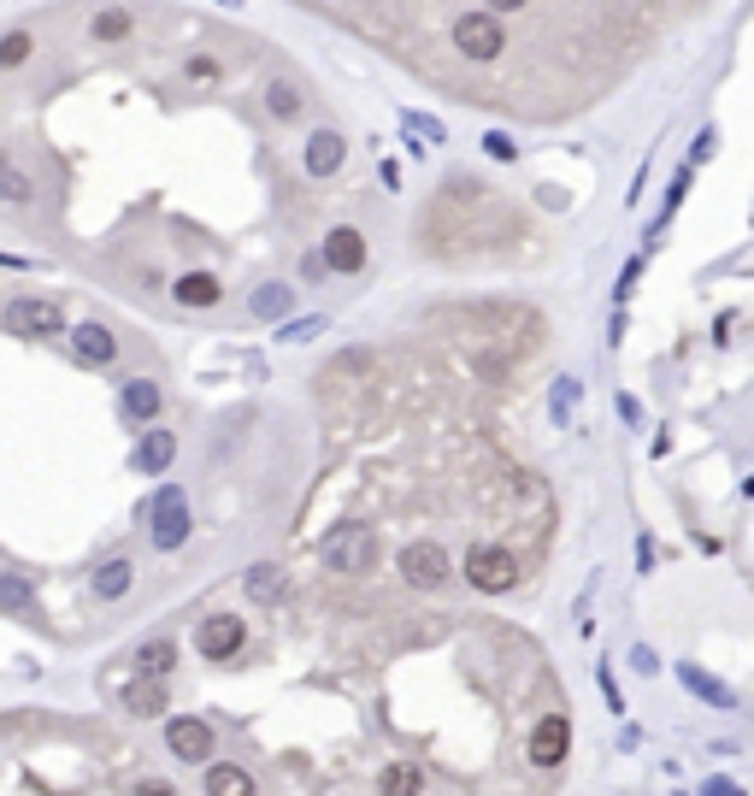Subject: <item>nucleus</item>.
<instances>
[{"mask_svg":"<svg viewBox=\"0 0 754 796\" xmlns=\"http://www.w3.org/2000/svg\"><path fill=\"white\" fill-rule=\"evenodd\" d=\"M124 708H130V714H136V720H154V714H166V708H171V697H166V678H148V673H136V678H130V685H124Z\"/></svg>","mask_w":754,"mask_h":796,"instance_id":"obj_16","label":"nucleus"},{"mask_svg":"<svg viewBox=\"0 0 754 796\" xmlns=\"http://www.w3.org/2000/svg\"><path fill=\"white\" fill-rule=\"evenodd\" d=\"M0 607L7 614H36V584L24 572H0Z\"/></svg>","mask_w":754,"mask_h":796,"instance_id":"obj_21","label":"nucleus"},{"mask_svg":"<svg viewBox=\"0 0 754 796\" xmlns=\"http://www.w3.org/2000/svg\"><path fill=\"white\" fill-rule=\"evenodd\" d=\"M601 690H607V702H613V714L625 708V697H619V685H613V673H601Z\"/></svg>","mask_w":754,"mask_h":796,"instance_id":"obj_26","label":"nucleus"},{"mask_svg":"<svg viewBox=\"0 0 754 796\" xmlns=\"http://www.w3.org/2000/svg\"><path fill=\"white\" fill-rule=\"evenodd\" d=\"M631 667H636V673H655V667H660L655 649H631Z\"/></svg>","mask_w":754,"mask_h":796,"instance_id":"obj_25","label":"nucleus"},{"mask_svg":"<svg viewBox=\"0 0 754 796\" xmlns=\"http://www.w3.org/2000/svg\"><path fill=\"white\" fill-rule=\"evenodd\" d=\"M678 678H684V685H690V697H702L707 708H719V714H725V708H737V690H725L719 678H707L702 667H690V661H684V667H678Z\"/></svg>","mask_w":754,"mask_h":796,"instance_id":"obj_20","label":"nucleus"},{"mask_svg":"<svg viewBox=\"0 0 754 796\" xmlns=\"http://www.w3.org/2000/svg\"><path fill=\"white\" fill-rule=\"evenodd\" d=\"M136 673H148V678H166L171 667H178V643L171 637H148V643H136Z\"/></svg>","mask_w":754,"mask_h":796,"instance_id":"obj_19","label":"nucleus"},{"mask_svg":"<svg viewBox=\"0 0 754 796\" xmlns=\"http://www.w3.org/2000/svg\"><path fill=\"white\" fill-rule=\"evenodd\" d=\"M130 584H136V560H130V555H107V560H100V567L89 572L95 602H124Z\"/></svg>","mask_w":754,"mask_h":796,"instance_id":"obj_14","label":"nucleus"},{"mask_svg":"<svg viewBox=\"0 0 754 796\" xmlns=\"http://www.w3.org/2000/svg\"><path fill=\"white\" fill-rule=\"evenodd\" d=\"M136 796H178V785H166V779H142Z\"/></svg>","mask_w":754,"mask_h":796,"instance_id":"obj_24","label":"nucleus"},{"mask_svg":"<svg viewBox=\"0 0 754 796\" xmlns=\"http://www.w3.org/2000/svg\"><path fill=\"white\" fill-rule=\"evenodd\" d=\"M159 408H166V389H159L154 378H124V389H119V419L124 425H154Z\"/></svg>","mask_w":754,"mask_h":796,"instance_id":"obj_11","label":"nucleus"},{"mask_svg":"<svg viewBox=\"0 0 754 796\" xmlns=\"http://www.w3.org/2000/svg\"><path fill=\"white\" fill-rule=\"evenodd\" d=\"M396 567H401V578H408L413 590H442L448 578H454V560H448V548L437 538H413L396 555Z\"/></svg>","mask_w":754,"mask_h":796,"instance_id":"obj_6","label":"nucleus"},{"mask_svg":"<svg viewBox=\"0 0 754 796\" xmlns=\"http://www.w3.org/2000/svg\"><path fill=\"white\" fill-rule=\"evenodd\" d=\"M188 531H195V519H188V496L178 484H166L148 502V538H154L159 555H178V548L188 543Z\"/></svg>","mask_w":754,"mask_h":796,"instance_id":"obj_5","label":"nucleus"},{"mask_svg":"<svg viewBox=\"0 0 754 796\" xmlns=\"http://www.w3.org/2000/svg\"><path fill=\"white\" fill-rule=\"evenodd\" d=\"M166 296L178 301L183 313H207V307H219V301H224V278H219V272H178Z\"/></svg>","mask_w":754,"mask_h":796,"instance_id":"obj_9","label":"nucleus"},{"mask_svg":"<svg viewBox=\"0 0 754 796\" xmlns=\"http://www.w3.org/2000/svg\"><path fill=\"white\" fill-rule=\"evenodd\" d=\"M171 460H178V431L148 425L142 443H136V455H130V467H136L142 478H159V472H171Z\"/></svg>","mask_w":754,"mask_h":796,"instance_id":"obj_12","label":"nucleus"},{"mask_svg":"<svg viewBox=\"0 0 754 796\" xmlns=\"http://www.w3.org/2000/svg\"><path fill=\"white\" fill-rule=\"evenodd\" d=\"M389 60L418 89L507 124L607 107L719 0H289Z\"/></svg>","mask_w":754,"mask_h":796,"instance_id":"obj_1","label":"nucleus"},{"mask_svg":"<svg viewBox=\"0 0 754 796\" xmlns=\"http://www.w3.org/2000/svg\"><path fill=\"white\" fill-rule=\"evenodd\" d=\"M460 572H466V584L484 590V596H507V590L519 584V555L507 543H472L466 560H460Z\"/></svg>","mask_w":754,"mask_h":796,"instance_id":"obj_3","label":"nucleus"},{"mask_svg":"<svg viewBox=\"0 0 754 796\" xmlns=\"http://www.w3.org/2000/svg\"><path fill=\"white\" fill-rule=\"evenodd\" d=\"M707 796H737L731 779H707Z\"/></svg>","mask_w":754,"mask_h":796,"instance_id":"obj_27","label":"nucleus"},{"mask_svg":"<svg viewBox=\"0 0 754 796\" xmlns=\"http://www.w3.org/2000/svg\"><path fill=\"white\" fill-rule=\"evenodd\" d=\"M166 749H171L178 761H188V767L212 761V726H207V720H195V714L166 720Z\"/></svg>","mask_w":754,"mask_h":796,"instance_id":"obj_8","label":"nucleus"},{"mask_svg":"<svg viewBox=\"0 0 754 796\" xmlns=\"http://www.w3.org/2000/svg\"><path fill=\"white\" fill-rule=\"evenodd\" d=\"M377 796H425V767L418 761H389L377 773Z\"/></svg>","mask_w":754,"mask_h":796,"instance_id":"obj_18","label":"nucleus"},{"mask_svg":"<svg viewBox=\"0 0 754 796\" xmlns=\"http://www.w3.org/2000/svg\"><path fill=\"white\" fill-rule=\"evenodd\" d=\"M71 354H77V366H112L119 360V330H107V325H77L71 330Z\"/></svg>","mask_w":754,"mask_h":796,"instance_id":"obj_13","label":"nucleus"},{"mask_svg":"<svg viewBox=\"0 0 754 796\" xmlns=\"http://www.w3.org/2000/svg\"><path fill=\"white\" fill-rule=\"evenodd\" d=\"M207 796H259V785H254L248 767H236V761H212V767H207Z\"/></svg>","mask_w":754,"mask_h":796,"instance_id":"obj_17","label":"nucleus"},{"mask_svg":"<svg viewBox=\"0 0 754 796\" xmlns=\"http://www.w3.org/2000/svg\"><path fill=\"white\" fill-rule=\"evenodd\" d=\"M242 590H248V602H259V607H278L289 596V572L278 560H254V567L242 572Z\"/></svg>","mask_w":754,"mask_h":796,"instance_id":"obj_15","label":"nucleus"},{"mask_svg":"<svg viewBox=\"0 0 754 796\" xmlns=\"http://www.w3.org/2000/svg\"><path fill=\"white\" fill-rule=\"evenodd\" d=\"M377 555H384V538H377V526H366V519H337L318 538V560L342 578H366L377 567Z\"/></svg>","mask_w":754,"mask_h":796,"instance_id":"obj_2","label":"nucleus"},{"mask_svg":"<svg viewBox=\"0 0 754 796\" xmlns=\"http://www.w3.org/2000/svg\"><path fill=\"white\" fill-rule=\"evenodd\" d=\"M0 330H12V337H60L65 330V307L60 301H48V296H12L7 307H0Z\"/></svg>","mask_w":754,"mask_h":796,"instance_id":"obj_4","label":"nucleus"},{"mask_svg":"<svg viewBox=\"0 0 754 796\" xmlns=\"http://www.w3.org/2000/svg\"><path fill=\"white\" fill-rule=\"evenodd\" d=\"M566 749H572V720L566 714H543L536 720V732H531V767H560L566 761Z\"/></svg>","mask_w":754,"mask_h":796,"instance_id":"obj_10","label":"nucleus"},{"mask_svg":"<svg viewBox=\"0 0 754 796\" xmlns=\"http://www.w3.org/2000/svg\"><path fill=\"white\" fill-rule=\"evenodd\" d=\"M31 53H36V31H24V24L19 31H0V71H19Z\"/></svg>","mask_w":754,"mask_h":796,"instance_id":"obj_22","label":"nucleus"},{"mask_svg":"<svg viewBox=\"0 0 754 796\" xmlns=\"http://www.w3.org/2000/svg\"><path fill=\"white\" fill-rule=\"evenodd\" d=\"M195 649H200V661H236L242 649H248V626H242V614H207L195 626Z\"/></svg>","mask_w":754,"mask_h":796,"instance_id":"obj_7","label":"nucleus"},{"mask_svg":"<svg viewBox=\"0 0 754 796\" xmlns=\"http://www.w3.org/2000/svg\"><path fill=\"white\" fill-rule=\"evenodd\" d=\"M0 201H7V207H31V201H36V183H31V171H12V166H0Z\"/></svg>","mask_w":754,"mask_h":796,"instance_id":"obj_23","label":"nucleus"}]
</instances>
